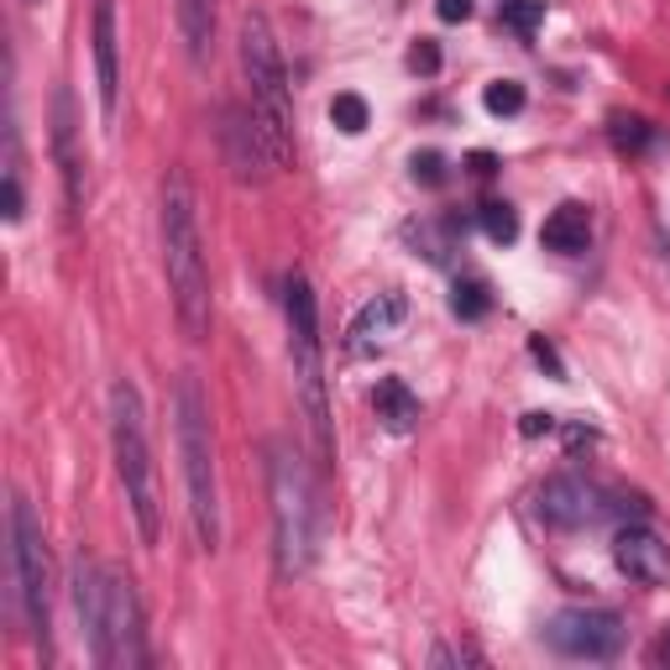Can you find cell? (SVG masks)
<instances>
[{"mask_svg": "<svg viewBox=\"0 0 670 670\" xmlns=\"http://www.w3.org/2000/svg\"><path fill=\"white\" fill-rule=\"evenodd\" d=\"M11 576H17V603H22L26 634L43 649V660H53V607H47V540L43 519L32 514V503L22 493L11 497Z\"/></svg>", "mask_w": 670, "mask_h": 670, "instance_id": "cell-7", "label": "cell"}, {"mask_svg": "<svg viewBox=\"0 0 670 670\" xmlns=\"http://www.w3.org/2000/svg\"><path fill=\"white\" fill-rule=\"evenodd\" d=\"M582 446H592V430L586 425H565V451H582Z\"/></svg>", "mask_w": 670, "mask_h": 670, "instance_id": "cell-32", "label": "cell"}, {"mask_svg": "<svg viewBox=\"0 0 670 670\" xmlns=\"http://www.w3.org/2000/svg\"><path fill=\"white\" fill-rule=\"evenodd\" d=\"M241 74H246V100H252L257 136L273 152V168H288L294 163V89H288L278 37H273L262 11L241 17Z\"/></svg>", "mask_w": 670, "mask_h": 670, "instance_id": "cell-3", "label": "cell"}, {"mask_svg": "<svg viewBox=\"0 0 670 670\" xmlns=\"http://www.w3.org/2000/svg\"><path fill=\"white\" fill-rule=\"evenodd\" d=\"M409 68L414 74H435V68H440V47H435L430 37H419V43L409 47Z\"/></svg>", "mask_w": 670, "mask_h": 670, "instance_id": "cell-28", "label": "cell"}, {"mask_svg": "<svg viewBox=\"0 0 670 670\" xmlns=\"http://www.w3.org/2000/svg\"><path fill=\"white\" fill-rule=\"evenodd\" d=\"M613 565L639 586H666L670 582V545L660 540L645 519H634V524H624L618 540H613Z\"/></svg>", "mask_w": 670, "mask_h": 670, "instance_id": "cell-10", "label": "cell"}, {"mask_svg": "<svg viewBox=\"0 0 670 670\" xmlns=\"http://www.w3.org/2000/svg\"><path fill=\"white\" fill-rule=\"evenodd\" d=\"M288 309V367H294V398L304 409L309 451L320 466H336V430H330V398H325V351H320V304L304 273H288L283 283Z\"/></svg>", "mask_w": 670, "mask_h": 670, "instance_id": "cell-2", "label": "cell"}, {"mask_svg": "<svg viewBox=\"0 0 670 670\" xmlns=\"http://www.w3.org/2000/svg\"><path fill=\"white\" fill-rule=\"evenodd\" d=\"M110 446H116V472L127 487L131 519L142 545H157L163 535V503H157V476H152V446H147V414H142V393L131 377L110 383Z\"/></svg>", "mask_w": 670, "mask_h": 670, "instance_id": "cell-4", "label": "cell"}, {"mask_svg": "<svg viewBox=\"0 0 670 670\" xmlns=\"http://www.w3.org/2000/svg\"><path fill=\"white\" fill-rule=\"evenodd\" d=\"M466 168H472V178H493L497 157H493V152H472V157H466Z\"/></svg>", "mask_w": 670, "mask_h": 670, "instance_id": "cell-31", "label": "cell"}, {"mask_svg": "<svg viewBox=\"0 0 670 670\" xmlns=\"http://www.w3.org/2000/svg\"><path fill=\"white\" fill-rule=\"evenodd\" d=\"M556 430H561V419H556V414H524V419H519L524 440H535V435H556Z\"/></svg>", "mask_w": 670, "mask_h": 670, "instance_id": "cell-29", "label": "cell"}, {"mask_svg": "<svg viewBox=\"0 0 670 670\" xmlns=\"http://www.w3.org/2000/svg\"><path fill=\"white\" fill-rule=\"evenodd\" d=\"M53 152H58V168H64V199H68V216L79 220L85 216V152H79V121H74V95L58 89L53 95Z\"/></svg>", "mask_w": 670, "mask_h": 670, "instance_id": "cell-11", "label": "cell"}, {"mask_svg": "<svg viewBox=\"0 0 670 670\" xmlns=\"http://www.w3.org/2000/svg\"><path fill=\"white\" fill-rule=\"evenodd\" d=\"M330 121H336V127L347 131V136H356V131H367V100H362V95H336V100H330Z\"/></svg>", "mask_w": 670, "mask_h": 670, "instance_id": "cell-24", "label": "cell"}, {"mask_svg": "<svg viewBox=\"0 0 670 670\" xmlns=\"http://www.w3.org/2000/svg\"><path fill=\"white\" fill-rule=\"evenodd\" d=\"M497 17H503V26H514L519 37H535L545 22V0H497Z\"/></svg>", "mask_w": 670, "mask_h": 670, "instance_id": "cell-21", "label": "cell"}, {"mask_svg": "<svg viewBox=\"0 0 670 670\" xmlns=\"http://www.w3.org/2000/svg\"><path fill=\"white\" fill-rule=\"evenodd\" d=\"M545 639L561 649V655H571V660H613L624 649L628 628L607 607H565V613L550 618Z\"/></svg>", "mask_w": 670, "mask_h": 670, "instance_id": "cell-9", "label": "cell"}, {"mask_svg": "<svg viewBox=\"0 0 670 670\" xmlns=\"http://www.w3.org/2000/svg\"><path fill=\"white\" fill-rule=\"evenodd\" d=\"M26 6H37V0H26Z\"/></svg>", "mask_w": 670, "mask_h": 670, "instance_id": "cell-34", "label": "cell"}, {"mask_svg": "<svg viewBox=\"0 0 670 670\" xmlns=\"http://www.w3.org/2000/svg\"><path fill=\"white\" fill-rule=\"evenodd\" d=\"M267 487H273V565L283 582H294L304 576L315 550V503H309V476L288 446L267 451Z\"/></svg>", "mask_w": 670, "mask_h": 670, "instance_id": "cell-6", "label": "cell"}, {"mask_svg": "<svg viewBox=\"0 0 670 670\" xmlns=\"http://www.w3.org/2000/svg\"><path fill=\"white\" fill-rule=\"evenodd\" d=\"M529 356H535V362H540V367L550 372L556 383H565V362H561V356H556V347H550L545 336H529Z\"/></svg>", "mask_w": 670, "mask_h": 670, "instance_id": "cell-26", "label": "cell"}, {"mask_svg": "<svg viewBox=\"0 0 670 670\" xmlns=\"http://www.w3.org/2000/svg\"><path fill=\"white\" fill-rule=\"evenodd\" d=\"M398 325H404V294L398 288L367 299L347 325V356H377L398 336Z\"/></svg>", "mask_w": 670, "mask_h": 670, "instance_id": "cell-14", "label": "cell"}, {"mask_svg": "<svg viewBox=\"0 0 670 670\" xmlns=\"http://www.w3.org/2000/svg\"><path fill=\"white\" fill-rule=\"evenodd\" d=\"M68 586H74V613H79V628H85L89 649H95V645H100V634H106V571L79 550L74 565H68Z\"/></svg>", "mask_w": 670, "mask_h": 670, "instance_id": "cell-15", "label": "cell"}, {"mask_svg": "<svg viewBox=\"0 0 670 670\" xmlns=\"http://www.w3.org/2000/svg\"><path fill=\"white\" fill-rule=\"evenodd\" d=\"M178 32L189 47V64H210L216 47V0H178Z\"/></svg>", "mask_w": 670, "mask_h": 670, "instance_id": "cell-18", "label": "cell"}, {"mask_svg": "<svg viewBox=\"0 0 670 670\" xmlns=\"http://www.w3.org/2000/svg\"><path fill=\"white\" fill-rule=\"evenodd\" d=\"M586 241H592V216H586V205H561V210H550V220L540 226V246L545 252H586Z\"/></svg>", "mask_w": 670, "mask_h": 670, "instance_id": "cell-17", "label": "cell"}, {"mask_svg": "<svg viewBox=\"0 0 670 670\" xmlns=\"http://www.w3.org/2000/svg\"><path fill=\"white\" fill-rule=\"evenodd\" d=\"M482 106H487V116H519V110H524V85H519V79H493V85L482 89Z\"/></svg>", "mask_w": 670, "mask_h": 670, "instance_id": "cell-23", "label": "cell"}, {"mask_svg": "<svg viewBox=\"0 0 670 670\" xmlns=\"http://www.w3.org/2000/svg\"><path fill=\"white\" fill-rule=\"evenodd\" d=\"M435 17H440V22H466V17H472V0H435Z\"/></svg>", "mask_w": 670, "mask_h": 670, "instance_id": "cell-30", "label": "cell"}, {"mask_svg": "<svg viewBox=\"0 0 670 670\" xmlns=\"http://www.w3.org/2000/svg\"><path fill=\"white\" fill-rule=\"evenodd\" d=\"M493 309V294H487V283L482 278H461L451 288V315L455 320H482Z\"/></svg>", "mask_w": 670, "mask_h": 670, "instance_id": "cell-19", "label": "cell"}, {"mask_svg": "<svg viewBox=\"0 0 670 670\" xmlns=\"http://www.w3.org/2000/svg\"><path fill=\"white\" fill-rule=\"evenodd\" d=\"M414 184H446V157H440V152H414Z\"/></svg>", "mask_w": 670, "mask_h": 670, "instance_id": "cell-25", "label": "cell"}, {"mask_svg": "<svg viewBox=\"0 0 670 670\" xmlns=\"http://www.w3.org/2000/svg\"><path fill=\"white\" fill-rule=\"evenodd\" d=\"M372 409H377V425L388 435H414L419 430V398L409 393L404 377H383L377 393H372Z\"/></svg>", "mask_w": 670, "mask_h": 670, "instance_id": "cell-16", "label": "cell"}, {"mask_svg": "<svg viewBox=\"0 0 670 670\" xmlns=\"http://www.w3.org/2000/svg\"><path fill=\"white\" fill-rule=\"evenodd\" d=\"M666 660H670V639H666Z\"/></svg>", "mask_w": 670, "mask_h": 670, "instance_id": "cell-33", "label": "cell"}, {"mask_svg": "<svg viewBox=\"0 0 670 670\" xmlns=\"http://www.w3.org/2000/svg\"><path fill=\"white\" fill-rule=\"evenodd\" d=\"M95 666L106 670H136L147 666V634H142V603H136V582L127 571H106V634L89 649Z\"/></svg>", "mask_w": 670, "mask_h": 670, "instance_id": "cell-8", "label": "cell"}, {"mask_svg": "<svg viewBox=\"0 0 670 670\" xmlns=\"http://www.w3.org/2000/svg\"><path fill=\"white\" fill-rule=\"evenodd\" d=\"M95 89H100V121L116 127V110H121V32H116V0H95Z\"/></svg>", "mask_w": 670, "mask_h": 670, "instance_id": "cell-12", "label": "cell"}, {"mask_svg": "<svg viewBox=\"0 0 670 670\" xmlns=\"http://www.w3.org/2000/svg\"><path fill=\"white\" fill-rule=\"evenodd\" d=\"M430 666L440 670V666H482V655H476L472 645H440L430 655Z\"/></svg>", "mask_w": 670, "mask_h": 670, "instance_id": "cell-27", "label": "cell"}, {"mask_svg": "<svg viewBox=\"0 0 670 670\" xmlns=\"http://www.w3.org/2000/svg\"><path fill=\"white\" fill-rule=\"evenodd\" d=\"M607 136H613V147L618 152H649V142H655L649 121H639V116H613Z\"/></svg>", "mask_w": 670, "mask_h": 670, "instance_id": "cell-22", "label": "cell"}, {"mask_svg": "<svg viewBox=\"0 0 670 670\" xmlns=\"http://www.w3.org/2000/svg\"><path fill=\"white\" fill-rule=\"evenodd\" d=\"M178 455H184V487H189V519L199 545L220 550V476H216V435L210 409L195 377H178Z\"/></svg>", "mask_w": 670, "mask_h": 670, "instance_id": "cell-5", "label": "cell"}, {"mask_svg": "<svg viewBox=\"0 0 670 670\" xmlns=\"http://www.w3.org/2000/svg\"><path fill=\"white\" fill-rule=\"evenodd\" d=\"M540 519L550 524V529H582V524H592L597 514H603V493L586 482V476H550L540 487Z\"/></svg>", "mask_w": 670, "mask_h": 670, "instance_id": "cell-13", "label": "cell"}, {"mask_svg": "<svg viewBox=\"0 0 670 670\" xmlns=\"http://www.w3.org/2000/svg\"><path fill=\"white\" fill-rule=\"evenodd\" d=\"M163 273H168L184 341H205L210 336V267H205V241H199L195 189L184 174L163 178Z\"/></svg>", "mask_w": 670, "mask_h": 670, "instance_id": "cell-1", "label": "cell"}, {"mask_svg": "<svg viewBox=\"0 0 670 670\" xmlns=\"http://www.w3.org/2000/svg\"><path fill=\"white\" fill-rule=\"evenodd\" d=\"M482 231H487L493 246H514V237H519V216H514V205L487 199V205H482Z\"/></svg>", "mask_w": 670, "mask_h": 670, "instance_id": "cell-20", "label": "cell"}]
</instances>
